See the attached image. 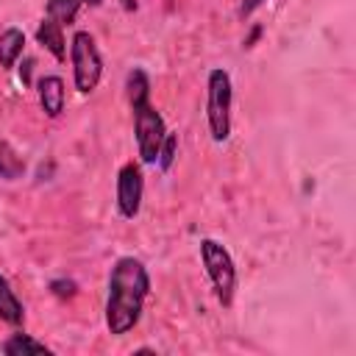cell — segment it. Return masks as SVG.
<instances>
[{
	"instance_id": "obj_1",
	"label": "cell",
	"mask_w": 356,
	"mask_h": 356,
	"mask_svg": "<svg viewBox=\"0 0 356 356\" xmlns=\"http://www.w3.org/2000/svg\"><path fill=\"white\" fill-rule=\"evenodd\" d=\"M150 295L147 267L134 256H120L108 273L106 295V328L114 337H122L136 328L142 320L145 300Z\"/></svg>"
},
{
	"instance_id": "obj_2",
	"label": "cell",
	"mask_w": 356,
	"mask_h": 356,
	"mask_svg": "<svg viewBox=\"0 0 356 356\" xmlns=\"http://www.w3.org/2000/svg\"><path fill=\"white\" fill-rule=\"evenodd\" d=\"M231 103H234V83L228 70L214 67L206 78V122L211 142L222 145L231 136Z\"/></svg>"
},
{
	"instance_id": "obj_3",
	"label": "cell",
	"mask_w": 356,
	"mask_h": 356,
	"mask_svg": "<svg viewBox=\"0 0 356 356\" xmlns=\"http://www.w3.org/2000/svg\"><path fill=\"white\" fill-rule=\"evenodd\" d=\"M200 261L206 267V275L211 281V289L220 300V306H231L234 303V292H236V264L228 253V248L211 236L200 239Z\"/></svg>"
},
{
	"instance_id": "obj_4",
	"label": "cell",
	"mask_w": 356,
	"mask_h": 356,
	"mask_svg": "<svg viewBox=\"0 0 356 356\" xmlns=\"http://www.w3.org/2000/svg\"><path fill=\"white\" fill-rule=\"evenodd\" d=\"M70 64H72V81L81 95H89L97 89L103 78V56L95 44V36L89 31H75L70 39Z\"/></svg>"
},
{
	"instance_id": "obj_5",
	"label": "cell",
	"mask_w": 356,
	"mask_h": 356,
	"mask_svg": "<svg viewBox=\"0 0 356 356\" xmlns=\"http://www.w3.org/2000/svg\"><path fill=\"white\" fill-rule=\"evenodd\" d=\"M134 136H136V150H139V161L142 164H156L159 161V150L161 142L167 136V125L164 117L159 114V108L150 100L134 103Z\"/></svg>"
},
{
	"instance_id": "obj_6",
	"label": "cell",
	"mask_w": 356,
	"mask_h": 356,
	"mask_svg": "<svg viewBox=\"0 0 356 356\" xmlns=\"http://www.w3.org/2000/svg\"><path fill=\"white\" fill-rule=\"evenodd\" d=\"M145 197V175L139 161H125L117 172V211L125 220H134L142 209Z\"/></svg>"
},
{
	"instance_id": "obj_7",
	"label": "cell",
	"mask_w": 356,
	"mask_h": 356,
	"mask_svg": "<svg viewBox=\"0 0 356 356\" xmlns=\"http://www.w3.org/2000/svg\"><path fill=\"white\" fill-rule=\"evenodd\" d=\"M36 95H39L42 111H44L50 120L61 117L64 103H67V92H64V81H61L58 75H42V78L36 81Z\"/></svg>"
},
{
	"instance_id": "obj_8",
	"label": "cell",
	"mask_w": 356,
	"mask_h": 356,
	"mask_svg": "<svg viewBox=\"0 0 356 356\" xmlns=\"http://www.w3.org/2000/svg\"><path fill=\"white\" fill-rule=\"evenodd\" d=\"M36 42L56 58V61H64L67 58V39H64V25H58L56 19L50 17H42L39 28H36Z\"/></svg>"
},
{
	"instance_id": "obj_9",
	"label": "cell",
	"mask_w": 356,
	"mask_h": 356,
	"mask_svg": "<svg viewBox=\"0 0 356 356\" xmlns=\"http://www.w3.org/2000/svg\"><path fill=\"white\" fill-rule=\"evenodd\" d=\"M0 323H6L11 328H19L25 323V306L17 298V292L6 275H0Z\"/></svg>"
},
{
	"instance_id": "obj_10",
	"label": "cell",
	"mask_w": 356,
	"mask_h": 356,
	"mask_svg": "<svg viewBox=\"0 0 356 356\" xmlns=\"http://www.w3.org/2000/svg\"><path fill=\"white\" fill-rule=\"evenodd\" d=\"M22 50H25V33L19 28H6L0 33V67L11 70L22 56Z\"/></svg>"
},
{
	"instance_id": "obj_11",
	"label": "cell",
	"mask_w": 356,
	"mask_h": 356,
	"mask_svg": "<svg viewBox=\"0 0 356 356\" xmlns=\"http://www.w3.org/2000/svg\"><path fill=\"white\" fill-rule=\"evenodd\" d=\"M0 350H3V353H8V356H19V353H50V348H47L44 342L33 339V337H31V334H25V331L11 334V337L0 345Z\"/></svg>"
},
{
	"instance_id": "obj_12",
	"label": "cell",
	"mask_w": 356,
	"mask_h": 356,
	"mask_svg": "<svg viewBox=\"0 0 356 356\" xmlns=\"http://www.w3.org/2000/svg\"><path fill=\"white\" fill-rule=\"evenodd\" d=\"M22 175H25V159L6 139H0V178L3 181H17Z\"/></svg>"
},
{
	"instance_id": "obj_13",
	"label": "cell",
	"mask_w": 356,
	"mask_h": 356,
	"mask_svg": "<svg viewBox=\"0 0 356 356\" xmlns=\"http://www.w3.org/2000/svg\"><path fill=\"white\" fill-rule=\"evenodd\" d=\"M125 97H128V106L150 100V78H147V72L142 67H134L125 75Z\"/></svg>"
},
{
	"instance_id": "obj_14",
	"label": "cell",
	"mask_w": 356,
	"mask_h": 356,
	"mask_svg": "<svg viewBox=\"0 0 356 356\" xmlns=\"http://www.w3.org/2000/svg\"><path fill=\"white\" fill-rule=\"evenodd\" d=\"M81 0H47V8H44V17L56 19L58 25H72L78 11H81Z\"/></svg>"
},
{
	"instance_id": "obj_15",
	"label": "cell",
	"mask_w": 356,
	"mask_h": 356,
	"mask_svg": "<svg viewBox=\"0 0 356 356\" xmlns=\"http://www.w3.org/2000/svg\"><path fill=\"white\" fill-rule=\"evenodd\" d=\"M175 153H178V134H172V131H167V136H164V142H161V150H159V167L161 170H170L172 167V161H175Z\"/></svg>"
},
{
	"instance_id": "obj_16",
	"label": "cell",
	"mask_w": 356,
	"mask_h": 356,
	"mask_svg": "<svg viewBox=\"0 0 356 356\" xmlns=\"http://www.w3.org/2000/svg\"><path fill=\"white\" fill-rule=\"evenodd\" d=\"M50 286H53V292L61 295V298H64V295H75V284H72V281H53Z\"/></svg>"
},
{
	"instance_id": "obj_17",
	"label": "cell",
	"mask_w": 356,
	"mask_h": 356,
	"mask_svg": "<svg viewBox=\"0 0 356 356\" xmlns=\"http://www.w3.org/2000/svg\"><path fill=\"white\" fill-rule=\"evenodd\" d=\"M261 3H264V0H242V3H239V17H242V19L250 17Z\"/></svg>"
},
{
	"instance_id": "obj_18",
	"label": "cell",
	"mask_w": 356,
	"mask_h": 356,
	"mask_svg": "<svg viewBox=\"0 0 356 356\" xmlns=\"http://www.w3.org/2000/svg\"><path fill=\"white\" fill-rule=\"evenodd\" d=\"M259 33H261V28H259V25H256V28H253V31H250V36H248V39H245V42H242V47H253V42H256V39H259Z\"/></svg>"
},
{
	"instance_id": "obj_19",
	"label": "cell",
	"mask_w": 356,
	"mask_h": 356,
	"mask_svg": "<svg viewBox=\"0 0 356 356\" xmlns=\"http://www.w3.org/2000/svg\"><path fill=\"white\" fill-rule=\"evenodd\" d=\"M125 11H136V0H120Z\"/></svg>"
},
{
	"instance_id": "obj_20",
	"label": "cell",
	"mask_w": 356,
	"mask_h": 356,
	"mask_svg": "<svg viewBox=\"0 0 356 356\" xmlns=\"http://www.w3.org/2000/svg\"><path fill=\"white\" fill-rule=\"evenodd\" d=\"M81 3H86V6H100L103 0H81Z\"/></svg>"
}]
</instances>
